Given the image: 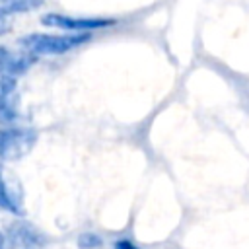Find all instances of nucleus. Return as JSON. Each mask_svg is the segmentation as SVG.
<instances>
[{
    "label": "nucleus",
    "instance_id": "1",
    "mask_svg": "<svg viewBox=\"0 0 249 249\" xmlns=\"http://www.w3.org/2000/svg\"><path fill=\"white\" fill-rule=\"evenodd\" d=\"M93 39L89 33H64V31H31L18 39V47L35 58L41 56H62L82 49Z\"/></svg>",
    "mask_w": 249,
    "mask_h": 249
},
{
    "label": "nucleus",
    "instance_id": "2",
    "mask_svg": "<svg viewBox=\"0 0 249 249\" xmlns=\"http://www.w3.org/2000/svg\"><path fill=\"white\" fill-rule=\"evenodd\" d=\"M39 132L31 124L16 123H0V161L14 163L23 160L37 144Z\"/></svg>",
    "mask_w": 249,
    "mask_h": 249
},
{
    "label": "nucleus",
    "instance_id": "3",
    "mask_svg": "<svg viewBox=\"0 0 249 249\" xmlns=\"http://www.w3.org/2000/svg\"><path fill=\"white\" fill-rule=\"evenodd\" d=\"M39 21L47 29L64 31V33H89V35L119 25L117 18H109V16H74V14H64V12H45Z\"/></svg>",
    "mask_w": 249,
    "mask_h": 249
},
{
    "label": "nucleus",
    "instance_id": "4",
    "mask_svg": "<svg viewBox=\"0 0 249 249\" xmlns=\"http://www.w3.org/2000/svg\"><path fill=\"white\" fill-rule=\"evenodd\" d=\"M4 231L10 249H45L51 241L39 226L25 220L23 216H14V220L4 226Z\"/></svg>",
    "mask_w": 249,
    "mask_h": 249
},
{
    "label": "nucleus",
    "instance_id": "5",
    "mask_svg": "<svg viewBox=\"0 0 249 249\" xmlns=\"http://www.w3.org/2000/svg\"><path fill=\"white\" fill-rule=\"evenodd\" d=\"M23 200L25 196L19 179L0 161V210L12 216H23L25 212Z\"/></svg>",
    "mask_w": 249,
    "mask_h": 249
},
{
    "label": "nucleus",
    "instance_id": "6",
    "mask_svg": "<svg viewBox=\"0 0 249 249\" xmlns=\"http://www.w3.org/2000/svg\"><path fill=\"white\" fill-rule=\"evenodd\" d=\"M39 58H35L33 54L21 51L18 45L16 47H8L0 43V76H8V78H21L25 76L37 62Z\"/></svg>",
    "mask_w": 249,
    "mask_h": 249
},
{
    "label": "nucleus",
    "instance_id": "7",
    "mask_svg": "<svg viewBox=\"0 0 249 249\" xmlns=\"http://www.w3.org/2000/svg\"><path fill=\"white\" fill-rule=\"evenodd\" d=\"M19 82L18 78L0 76V123H16L21 117L19 111Z\"/></svg>",
    "mask_w": 249,
    "mask_h": 249
},
{
    "label": "nucleus",
    "instance_id": "8",
    "mask_svg": "<svg viewBox=\"0 0 249 249\" xmlns=\"http://www.w3.org/2000/svg\"><path fill=\"white\" fill-rule=\"evenodd\" d=\"M45 6V0H0V23H10L12 18L31 14Z\"/></svg>",
    "mask_w": 249,
    "mask_h": 249
},
{
    "label": "nucleus",
    "instance_id": "9",
    "mask_svg": "<svg viewBox=\"0 0 249 249\" xmlns=\"http://www.w3.org/2000/svg\"><path fill=\"white\" fill-rule=\"evenodd\" d=\"M76 245L80 249H101L103 247V237L97 231H82L76 237Z\"/></svg>",
    "mask_w": 249,
    "mask_h": 249
},
{
    "label": "nucleus",
    "instance_id": "10",
    "mask_svg": "<svg viewBox=\"0 0 249 249\" xmlns=\"http://www.w3.org/2000/svg\"><path fill=\"white\" fill-rule=\"evenodd\" d=\"M113 249H140V247L128 237H119L113 241Z\"/></svg>",
    "mask_w": 249,
    "mask_h": 249
},
{
    "label": "nucleus",
    "instance_id": "11",
    "mask_svg": "<svg viewBox=\"0 0 249 249\" xmlns=\"http://www.w3.org/2000/svg\"><path fill=\"white\" fill-rule=\"evenodd\" d=\"M0 249H10V247H8V237H6L4 228H0Z\"/></svg>",
    "mask_w": 249,
    "mask_h": 249
}]
</instances>
